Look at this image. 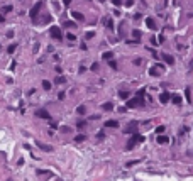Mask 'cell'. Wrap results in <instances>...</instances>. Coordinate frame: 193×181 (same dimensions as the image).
I'll use <instances>...</instances> for the list:
<instances>
[{
  "instance_id": "obj_1",
  "label": "cell",
  "mask_w": 193,
  "mask_h": 181,
  "mask_svg": "<svg viewBox=\"0 0 193 181\" xmlns=\"http://www.w3.org/2000/svg\"><path fill=\"white\" fill-rule=\"evenodd\" d=\"M141 105H144V96L137 95L130 100H127V108H135V107H141Z\"/></svg>"
},
{
  "instance_id": "obj_2",
  "label": "cell",
  "mask_w": 193,
  "mask_h": 181,
  "mask_svg": "<svg viewBox=\"0 0 193 181\" xmlns=\"http://www.w3.org/2000/svg\"><path fill=\"white\" fill-rule=\"evenodd\" d=\"M163 73H164V66L159 64V63H156L154 66L149 69V75H151V76H161Z\"/></svg>"
},
{
  "instance_id": "obj_3",
  "label": "cell",
  "mask_w": 193,
  "mask_h": 181,
  "mask_svg": "<svg viewBox=\"0 0 193 181\" xmlns=\"http://www.w3.org/2000/svg\"><path fill=\"white\" fill-rule=\"evenodd\" d=\"M49 34H51V37L56 39V41H61L63 39V34H61V29L56 27V26H53V27L49 29Z\"/></svg>"
},
{
  "instance_id": "obj_4",
  "label": "cell",
  "mask_w": 193,
  "mask_h": 181,
  "mask_svg": "<svg viewBox=\"0 0 193 181\" xmlns=\"http://www.w3.org/2000/svg\"><path fill=\"white\" fill-rule=\"evenodd\" d=\"M142 141H144V137H142V135H139V134L132 135V137H130V141L127 142V149H132L137 142H142Z\"/></svg>"
},
{
  "instance_id": "obj_5",
  "label": "cell",
  "mask_w": 193,
  "mask_h": 181,
  "mask_svg": "<svg viewBox=\"0 0 193 181\" xmlns=\"http://www.w3.org/2000/svg\"><path fill=\"white\" fill-rule=\"evenodd\" d=\"M169 100H171V95H169L168 91H163V93L159 95V102H161V103H168Z\"/></svg>"
},
{
  "instance_id": "obj_6",
  "label": "cell",
  "mask_w": 193,
  "mask_h": 181,
  "mask_svg": "<svg viewBox=\"0 0 193 181\" xmlns=\"http://www.w3.org/2000/svg\"><path fill=\"white\" fill-rule=\"evenodd\" d=\"M39 10H41V2H37V3H36V5H34V7L31 9L29 15H31V17H36V15L39 14Z\"/></svg>"
},
{
  "instance_id": "obj_7",
  "label": "cell",
  "mask_w": 193,
  "mask_h": 181,
  "mask_svg": "<svg viewBox=\"0 0 193 181\" xmlns=\"http://www.w3.org/2000/svg\"><path fill=\"white\" fill-rule=\"evenodd\" d=\"M146 26L149 29H153V30H156V27H158V26H156V20L153 19V17H147V19H146Z\"/></svg>"
},
{
  "instance_id": "obj_8",
  "label": "cell",
  "mask_w": 193,
  "mask_h": 181,
  "mask_svg": "<svg viewBox=\"0 0 193 181\" xmlns=\"http://www.w3.org/2000/svg\"><path fill=\"white\" fill-rule=\"evenodd\" d=\"M161 58H163L164 61L168 63V64H174V58L171 56V54H168V53H164V54H161Z\"/></svg>"
},
{
  "instance_id": "obj_9",
  "label": "cell",
  "mask_w": 193,
  "mask_h": 181,
  "mask_svg": "<svg viewBox=\"0 0 193 181\" xmlns=\"http://www.w3.org/2000/svg\"><path fill=\"white\" fill-rule=\"evenodd\" d=\"M36 115H37L39 119H49V114H48V110H44V108H39L37 112H36Z\"/></svg>"
},
{
  "instance_id": "obj_10",
  "label": "cell",
  "mask_w": 193,
  "mask_h": 181,
  "mask_svg": "<svg viewBox=\"0 0 193 181\" xmlns=\"http://www.w3.org/2000/svg\"><path fill=\"white\" fill-rule=\"evenodd\" d=\"M37 147L41 151H46V152H51V151H53V146H48V144H42V142H37Z\"/></svg>"
},
{
  "instance_id": "obj_11",
  "label": "cell",
  "mask_w": 193,
  "mask_h": 181,
  "mask_svg": "<svg viewBox=\"0 0 193 181\" xmlns=\"http://www.w3.org/2000/svg\"><path fill=\"white\" fill-rule=\"evenodd\" d=\"M71 15H73V19L78 20V22H83V20H85V15H83L81 12H71Z\"/></svg>"
},
{
  "instance_id": "obj_12",
  "label": "cell",
  "mask_w": 193,
  "mask_h": 181,
  "mask_svg": "<svg viewBox=\"0 0 193 181\" xmlns=\"http://www.w3.org/2000/svg\"><path fill=\"white\" fill-rule=\"evenodd\" d=\"M135 130H137V122H130V124H129V127L126 129L127 134H132V132H135Z\"/></svg>"
},
{
  "instance_id": "obj_13",
  "label": "cell",
  "mask_w": 193,
  "mask_h": 181,
  "mask_svg": "<svg viewBox=\"0 0 193 181\" xmlns=\"http://www.w3.org/2000/svg\"><path fill=\"white\" fill-rule=\"evenodd\" d=\"M54 83H56V85H64V83H66V76H63V75H58V76L54 78Z\"/></svg>"
},
{
  "instance_id": "obj_14",
  "label": "cell",
  "mask_w": 193,
  "mask_h": 181,
  "mask_svg": "<svg viewBox=\"0 0 193 181\" xmlns=\"http://www.w3.org/2000/svg\"><path fill=\"white\" fill-rule=\"evenodd\" d=\"M105 127H112V129H115V127H119V122H117V120H107Z\"/></svg>"
},
{
  "instance_id": "obj_15",
  "label": "cell",
  "mask_w": 193,
  "mask_h": 181,
  "mask_svg": "<svg viewBox=\"0 0 193 181\" xmlns=\"http://www.w3.org/2000/svg\"><path fill=\"white\" fill-rule=\"evenodd\" d=\"M103 24H105L108 29H114V22H112V19H108V17H105V19H103Z\"/></svg>"
},
{
  "instance_id": "obj_16",
  "label": "cell",
  "mask_w": 193,
  "mask_h": 181,
  "mask_svg": "<svg viewBox=\"0 0 193 181\" xmlns=\"http://www.w3.org/2000/svg\"><path fill=\"white\" fill-rule=\"evenodd\" d=\"M102 108H103L105 112H110V110L114 108V105L110 103V102H107V103H103V105H102Z\"/></svg>"
},
{
  "instance_id": "obj_17",
  "label": "cell",
  "mask_w": 193,
  "mask_h": 181,
  "mask_svg": "<svg viewBox=\"0 0 193 181\" xmlns=\"http://www.w3.org/2000/svg\"><path fill=\"white\" fill-rule=\"evenodd\" d=\"M168 141H169V139H168L166 135H161V134H159V137H158V142L159 144H166Z\"/></svg>"
},
{
  "instance_id": "obj_18",
  "label": "cell",
  "mask_w": 193,
  "mask_h": 181,
  "mask_svg": "<svg viewBox=\"0 0 193 181\" xmlns=\"http://www.w3.org/2000/svg\"><path fill=\"white\" fill-rule=\"evenodd\" d=\"M103 59H107V61H110V59H112V58H114V53H110V51H107V53H103Z\"/></svg>"
},
{
  "instance_id": "obj_19",
  "label": "cell",
  "mask_w": 193,
  "mask_h": 181,
  "mask_svg": "<svg viewBox=\"0 0 193 181\" xmlns=\"http://www.w3.org/2000/svg\"><path fill=\"white\" fill-rule=\"evenodd\" d=\"M42 88H44V90H51V88H53V85H51V81H48V80H44V81H42Z\"/></svg>"
},
{
  "instance_id": "obj_20",
  "label": "cell",
  "mask_w": 193,
  "mask_h": 181,
  "mask_svg": "<svg viewBox=\"0 0 193 181\" xmlns=\"http://www.w3.org/2000/svg\"><path fill=\"white\" fill-rule=\"evenodd\" d=\"M85 112H87V108H85V105H80L76 108V114H80V115H85Z\"/></svg>"
},
{
  "instance_id": "obj_21",
  "label": "cell",
  "mask_w": 193,
  "mask_h": 181,
  "mask_svg": "<svg viewBox=\"0 0 193 181\" xmlns=\"http://www.w3.org/2000/svg\"><path fill=\"white\" fill-rule=\"evenodd\" d=\"M132 36H134V39H137V41H139L142 34H141V30H137V29H134V30H132Z\"/></svg>"
},
{
  "instance_id": "obj_22",
  "label": "cell",
  "mask_w": 193,
  "mask_h": 181,
  "mask_svg": "<svg viewBox=\"0 0 193 181\" xmlns=\"http://www.w3.org/2000/svg\"><path fill=\"white\" fill-rule=\"evenodd\" d=\"M171 98H173V103H176V105L181 103V96H180V95H173Z\"/></svg>"
},
{
  "instance_id": "obj_23",
  "label": "cell",
  "mask_w": 193,
  "mask_h": 181,
  "mask_svg": "<svg viewBox=\"0 0 193 181\" xmlns=\"http://www.w3.org/2000/svg\"><path fill=\"white\" fill-rule=\"evenodd\" d=\"M75 26H76V24H75V22H71V20H66V22H64V27H66V29H73Z\"/></svg>"
},
{
  "instance_id": "obj_24",
  "label": "cell",
  "mask_w": 193,
  "mask_h": 181,
  "mask_svg": "<svg viewBox=\"0 0 193 181\" xmlns=\"http://www.w3.org/2000/svg\"><path fill=\"white\" fill-rule=\"evenodd\" d=\"M119 96H120L122 100H126V98H129V91H124V90H122V91H119Z\"/></svg>"
},
{
  "instance_id": "obj_25",
  "label": "cell",
  "mask_w": 193,
  "mask_h": 181,
  "mask_svg": "<svg viewBox=\"0 0 193 181\" xmlns=\"http://www.w3.org/2000/svg\"><path fill=\"white\" fill-rule=\"evenodd\" d=\"M185 95H186V100H188V102H192V90H190V88L185 90Z\"/></svg>"
},
{
  "instance_id": "obj_26",
  "label": "cell",
  "mask_w": 193,
  "mask_h": 181,
  "mask_svg": "<svg viewBox=\"0 0 193 181\" xmlns=\"http://www.w3.org/2000/svg\"><path fill=\"white\" fill-rule=\"evenodd\" d=\"M85 139H87V137H85L83 134H80V135H76V137H75V142H83Z\"/></svg>"
},
{
  "instance_id": "obj_27",
  "label": "cell",
  "mask_w": 193,
  "mask_h": 181,
  "mask_svg": "<svg viewBox=\"0 0 193 181\" xmlns=\"http://www.w3.org/2000/svg\"><path fill=\"white\" fill-rule=\"evenodd\" d=\"M85 125H87V122H83V120H78V124H76V127L81 130V129H85Z\"/></svg>"
},
{
  "instance_id": "obj_28",
  "label": "cell",
  "mask_w": 193,
  "mask_h": 181,
  "mask_svg": "<svg viewBox=\"0 0 193 181\" xmlns=\"http://www.w3.org/2000/svg\"><path fill=\"white\" fill-rule=\"evenodd\" d=\"M15 49H17V44H10L9 48H7V51H9L10 54H12V53H14V51H15Z\"/></svg>"
},
{
  "instance_id": "obj_29",
  "label": "cell",
  "mask_w": 193,
  "mask_h": 181,
  "mask_svg": "<svg viewBox=\"0 0 193 181\" xmlns=\"http://www.w3.org/2000/svg\"><path fill=\"white\" fill-rule=\"evenodd\" d=\"M108 64H110V68H114V69H117V63L114 61V59H110V61H108Z\"/></svg>"
},
{
  "instance_id": "obj_30",
  "label": "cell",
  "mask_w": 193,
  "mask_h": 181,
  "mask_svg": "<svg viewBox=\"0 0 193 181\" xmlns=\"http://www.w3.org/2000/svg\"><path fill=\"white\" fill-rule=\"evenodd\" d=\"M156 132H158V134H163L164 132V125H159V127L156 129Z\"/></svg>"
},
{
  "instance_id": "obj_31",
  "label": "cell",
  "mask_w": 193,
  "mask_h": 181,
  "mask_svg": "<svg viewBox=\"0 0 193 181\" xmlns=\"http://www.w3.org/2000/svg\"><path fill=\"white\" fill-rule=\"evenodd\" d=\"M139 159H137V161H130V162H127V168H130V166H134V164H139Z\"/></svg>"
},
{
  "instance_id": "obj_32",
  "label": "cell",
  "mask_w": 193,
  "mask_h": 181,
  "mask_svg": "<svg viewBox=\"0 0 193 181\" xmlns=\"http://www.w3.org/2000/svg\"><path fill=\"white\" fill-rule=\"evenodd\" d=\"M12 10V5H5L3 9H2V12H10Z\"/></svg>"
},
{
  "instance_id": "obj_33",
  "label": "cell",
  "mask_w": 193,
  "mask_h": 181,
  "mask_svg": "<svg viewBox=\"0 0 193 181\" xmlns=\"http://www.w3.org/2000/svg\"><path fill=\"white\" fill-rule=\"evenodd\" d=\"M103 137H105V134H103V132H98V134H96V139H98V141H102Z\"/></svg>"
},
{
  "instance_id": "obj_34",
  "label": "cell",
  "mask_w": 193,
  "mask_h": 181,
  "mask_svg": "<svg viewBox=\"0 0 193 181\" xmlns=\"http://www.w3.org/2000/svg\"><path fill=\"white\" fill-rule=\"evenodd\" d=\"M92 71H98V63H93V64H92Z\"/></svg>"
},
{
  "instance_id": "obj_35",
  "label": "cell",
  "mask_w": 193,
  "mask_h": 181,
  "mask_svg": "<svg viewBox=\"0 0 193 181\" xmlns=\"http://www.w3.org/2000/svg\"><path fill=\"white\" fill-rule=\"evenodd\" d=\"M112 3H114V5H117V7H119V5H122V0H112Z\"/></svg>"
},
{
  "instance_id": "obj_36",
  "label": "cell",
  "mask_w": 193,
  "mask_h": 181,
  "mask_svg": "<svg viewBox=\"0 0 193 181\" xmlns=\"http://www.w3.org/2000/svg\"><path fill=\"white\" fill-rule=\"evenodd\" d=\"M132 3H134V0H126V7H132Z\"/></svg>"
},
{
  "instance_id": "obj_37",
  "label": "cell",
  "mask_w": 193,
  "mask_h": 181,
  "mask_svg": "<svg viewBox=\"0 0 193 181\" xmlns=\"http://www.w3.org/2000/svg\"><path fill=\"white\" fill-rule=\"evenodd\" d=\"M93 36H95V32H87V39H92Z\"/></svg>"
},
{
  "instance_id": "obj_38",
  "label": "cell",
  "mask_w": 193,
  "mask_h": 181,
  "mask_svg": "<svg viewBox=\"0 0 193 181\" xmlns=\"http://www.w3.org/2000/svg\"><path fill=\"white\" fill-rule=\"evenodd\" d=\"M66 37L69 39V41H75V36H73V34H66Z\"/></svg>"
},
{
  "instance_id": "obj_39",
  "label": "cell",
  "mask_w": 193,
  "mask_h": 181,
  "mask_svg": "<svg viewBox=\"0 0 193 181\" xmlns=\"http://www.w3.org/2000/svg\"><path fill=\"white\" fill-rule=\"evenodd\" d=\"M3 20H5V17H3V15H2V14H0V24H2V22H3Z\"/></svg>"
},
{
  "instance_id": "obj_40",
  "label": "cell",
  "mask_w": 193,
  "mask_h": 181,
  "mask_svg": "<svg viewBox=\"0 0 193 181\" xmlns=\"http://www.w3.org/2000/svg\"><path fill=\"white\" fill-rule=\"evenodd\" d=\"M58 181H61V180H58Z\"/></svg>"
}]
</instances>
